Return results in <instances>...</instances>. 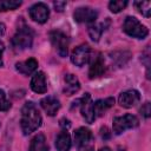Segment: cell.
<instances>
[{
    "mask_svg": "<svg viewBox=\"0 0 151 151\" xmlns=\"http://www.w3.org/2000/svg\"><path fill=\"white\" fill-rule=\"evenodd\" d=\"M33 31L32 28L25 24L24 20H20V24L17 28L15 34L12 38V46L15 51H22L29 48L33 42Z\"/></svg>",
    "mask_w": 151,
    "mask_h": 151,
    "instance_id": "7a4b0ae2",
    "label": "cell"
},
{
    "mask_svg": "<svg viewBox=\"0 0 151 151\" xmlns=\"http://www.w3.org/2000/svg\"><path fill=\"white\" fill-rule=\"evenodd\" d=\"M53 6H54L55 11L61 12V11H64V7L66 6V2L65 1H55V2H53Z\"/></svg>",
    "mask_w": 151,
    "mask_h": 151,
    "instance_id": "484cf974",
    "label": "cell"
},
{
    "mask_svg": "<svg viewBox=\"0 0 151 151\" xmlns=\"http://www.w3.org/2000/svg\"><path fill=\"white\" fill-rule=\"evenodd\" d=\"M99 151H111V149H110V147H107V146H105V147H101Z\"/></svg>",
    "mask_w": 151,
    "mask_h": 151,
    "instance_id": "4dcf8cb0",
    "label": "cell"
},
{
    "mask_svg": "<svg viewBox=\"0 0 151 151\" xmlns=\"http://www.w3.org/2000/svg\"><path fill=\"white\" fill-rule=\"evenodd\" d=\"M109 24H110V21L107 20L106 24L101 22V24H93V25H91L88 27V35H90V38L93 41H98L99 38H100V35H101V33L104 32V29L106 28V26Z\"/></svg>",
    "mask_w": 151,
    "mask_h": 151,
    "instance_id": "ffe728a7",
    "label": "cell"
},
{
    "mask_svg": "<svg viewBox=\"0 0 151 151\" xmlns=\"http://www.w3.org/2000/svg\"><path fill=\"white\" fill-rule=\"evenodd\" d=\"M60 126L68 129V127L71 126V123H70V120H68V119H65V118H63V119H60Z\"/></svg>",
    "mask_w": 151,
    "mask_h": 151,
    "instance_id": "83f0119b",
    "label": "cell"
},
{
    "mask_svg": "<svg viewBox=\"0 0 151 151\" xmlns=\"http://www.w3.org/2000/svg\"><path fill=\"white\" fill-rule=\"evenodd\" d=\"M140 112H142V114H143L145 118H149V117L151 116V105H150L149 101H146V103L142 106Z\"/></svg>",
    "mask_w": 151,
    "mask_h": 151,
    "instance_id": "d4e9b609",
    "label": "cell"
},
{
    "mask_svg": "<svg viewBox=\"0 0 151 151\" xmlns=\"http://www.w3.org/2000/svg\"><path fill=\"white\" fill-rule=\"evenodd\" d=\"M41 114L35 106L34 103L27 101L24 104L21 109V118H20V125L24 134H29L38 130L41 125Z\"/></svg>",
    "mask_w": 151,
    "mask_h": 151,
    "instance_id": "6da1fadb",
    "label": "cell"
},
{
    "mask_svg": "<svg viewBox=\"0 0 151 151\" xmlns=\"http://www.w3.org/2000/svg\"><path fill=\"white\" fill-rule=\"evenodd\" d=\"M100 134H101V138H104V139H109L110 138V136H111V133L109 132V129L107 127H101V130H100Z\"/></svg>",
    "mask_w": 151,
    "mask_h": 151,
    "instance_id": "4316f807",
    "label": "cell"
},
{
    "mask_svg": "<svg viewBox=\"0 0 151 151\" xmlns=\"http://www.w3.org/2000/svg\"><path fill=\"white\" fill-rule=\"evenodd\" d=\"M90 58H91V48L87 44L79 45L72 51V54H71V61L79 67L87 64Z\"/></svg>",
    "mask_w": 151,
    "mask_h": 151,
    "instance_id": "ba28073f",
    "label": "cell"
},
{
    "mask_svg": "<svg viewBox=\"0 0 151 151\" xmlns=\"http://www.w3.org/2000/svg\"><path fill=\"white\" fill-rule=\"evenodd\" d=\"M40 105L48 116H54L60 109V101L53 96H47L42 98L40 100Z\"/></svg>",
    "mask_w": 151,
    "mask_h": 151,
    "instance_id": "4fadbf2b",
    "label": "cell"
},
{
    "mask_svg": "<svg viewBox=\"0 0 151 151\" xmlns=\"http://www.w3.org/2000/svg\"><path fill=\"white\" fill-rule=\"evenodd\" d=\"M80 88V83L78 80V78L72 74L68 73L65 76V87H64V93L66 96H72L76 92H78Z\"/></svg>",
    "mask_w": 151,
    "mask_h": 151,
    "instance_id": "9a60e30c",
    "label": "cell"
},
{
    "mask_svg": "<svg viewBox=\"0 0 151 151\" xmlns=\"http://www.w3.org/2000/svg\"><path fill=\"white\" fill-rule=\"evenodd\" d=\"M28 151H48V145L46 143V138L42 133H38L32 140Z\"/></svg>",
    "mask_w": 151,
    "mask_h": 151,
    "instance_id": "d6986e66",
    "label": "cell"
},
{
    "mask_svg": "<svg viewBox=\"0 0 151 151\" xmlns=\"http://www.w3.org/2000/svg\"><path fill=\"white\" fill-rule=\"evenodd\" d=\"M5 34V25L2 22H0V35Z\"/></svg>",
    "mask_w": 151,
    "mask_h": 151,
    "instance_id": "f546056e",
    "label": "cell"
},
{
    "mask_svg": "<svg viewBox=\"0 0 151 151\" xmlns=\"http://www.w3.org/2000/svg\"><path fill=\"white\" fill-rule=\"evenodd\" d=\"M134 6L137 7V9L145 18H149L150 17V13H151V4H150V1H136L134 2Z\"/></svg>",
    "mask_w": 151,
    "mask_h": 151,
    "instance_id": "7402d4cb",
    "label": "cell"
},
{
    "mask_svg": "<svg viewBox=\"0 0 151 151\" xmlns=\"http://www.w3.org/2000/svg\"><path fill=\"white\" fill-rule=\"evenodd\" d=\"M127 5L126 0H113L109 2V8L112 13H119L122 9H124Z\"/></svg>",
    "mask_w": 151,
    "mask_h": 151,
    "instance_id": "603a6c76",
    "label": "cell"
},
{
    "mask_svg": "<svg viewBox=\"0 0 151 151\" xmlns=\"http://www.w3.org/2000/svg\"><path fill=\"white\" fill-rule=\"evenodd\" d=\"M105 61H104V58L101 54H98L96 57V59L92 61L91 66H90V71H88V77L91 79H94V78H98L100 76H103L105 73Z\"/></svg>",
    "mask_w": 151,
    "mask_h": 151,
    "instance_id": "7c38bea8",
    "label": "cell"
},
{
    "mask_svg": "<svg viewBox=\"0 0 151 151\" xmlns=\"http://www.w3.org/2000/svg\"><path fill=\"white\" fill-rule=\"evenodd\" d=\"M71 144V137L66 130H63L55 138V147L58 151H68Z\"/></svg>",
    "mask_w": 151,
    "mask_h": 151,
    "instance_id": "2e32d148",
    "label": "cell"
},
{
    "mask_svg": "<svg viewBox=\"0 0 151 151\" xmlns=\"http://www.w3.org/2000/svg\"><path fill=\"white\" fill-rule=\"evenodd\" d=\"M114 104V99L112 97H109L106 99H99L97 101L93 103V107H94V113H96V117L98 116H103L104 112L106 110H109L110 107H112Z\"/></svg>",
    "mask_w": 151,
    "mask_h": 151,
    "instance_id": "ac0fdd59",
    "label": "cell"
},
{
    "mask_svg": "<svg viewBox=\"0 0 151 151\" xmlns=\"http://www.w3.org/2000/svg\"><path fill=\"white\" fill-rule=\"evenodd\" d=\"M74 142L78 151H94L93 134L86 127H79L74 131Z\"/></svg>",
    "mask_w": 151,
    "mask_h": 151,
    "instance_id": "277c9868",
    "label": "cell"
},
{
    "mask_svg": "<svg viewBox=\"0 0 151 151\" xmlns=\"http://www.w3.org/2000/svg\"><path fill=\"white\" fill-rule=\"evenodd\" d=\"M31 88L37 93H45L47 91L46 77L44 72H37L31 79Z\"/></svg>",
    "mask_w": 151,
    "mask_h": 151,
    "instance_id": "5bb4252c",
    "label": "cell"
},
{
    "mask_svg": "<svg viewBox=\"0 0 151 151\" xmlns=\"http://www.w3.org/2000/svg\"><path fill=\"white\" fill-rule=\"evenodd\" d=\"M138 124H139L138 118L133 114H130V113H126V114L120 116V117H114L113 122H112L113 132L116 134H120L127 129L137 127Z\"/></svg>",
    "mask_w": 151,
    "mask_h": 151,
    "instance_id": "5b68a950",
    "label": "cell"
},
{
    "mask_svg": "<svg viewBox=\"0 0 151 151\" xmlns=\"http://www.w3.org/2000/svg\"><path fill=\"white\" fill-rule=\"evenodd\" d=\"M5 51V45L2 41H0V66H2V53Z\"/></svg>",
    "mask_w": 151,
    "mask_h": 151,
    "instance_id": "f1b7e54d",
    "label": "cell"
},
{
    "mask_svg": "<svg viewBox=\"0 0 151 151\" xmlns=\"http://www.w3.org/2000/svg\"><path fill=\"white\" fill-rule=\"evenodd\" d=\"M123 31L132 37V38H137V39H144L147 34H149V29L142 25L139 22V20L134 17H126L123 24Z\"/></svg>",
    "mask_w": 151,
    "mask_h": 151,
    "instance_id": "3957f363",
    "label": "cell"
},
{
    "mask_svg": "<svg viewBox=\"0 0 151 151\" xmlns=\"http://www.w3.org/2000/svg\"><path fill=\"white\" fill-rule=\"evenodd\" d=\"M28 13H29V17L32 20H34L39 24H44L48 19L50 9H48L47 5H45L44 2H38V4H34L33 6H31V8L28 9Z\"/></svg>",
    "mask_w": 151,
    "mask_h": 151,
    "instance_id": "9c48e42d",
    "label": "cell"
},
{
    "mask_svg": "<svg viewBox=\"0 0 151 151\" xmlns=\"http://www.w3.org/2000/svg\"><path fill=\"white\" fill-rule=\"evenodd\" d=\"M139 100H140V94L136 90H127V91L120 93L119 98H118L119 105L123 107H126V109L134 106L136 104L139 103Z\"/></svg>",
    "mask_w": 151,
    "mask_h": 151,
    "instance_id": "8fae6325",
    "label": "cell"
},
{
    "mask_svg": "<svg viewBox=\"0 0 151 151\" xmlns=\"http://www.w3.org/2000/svg\"><path fill=\"white\" fill-rule=\"evenodd\" d=\"M74 20L78 22H94L98 12L91 7H78L73 13Z\"/></svg>",
    "mask_w": 151,
    "mask_h": 151,
    "instance_id": "30bf717a",
    "label": "cell"
},
{
    "mask_svg": "<svg viewBox=\"0 0 151 151\" xmlns=\"http://www.w3.org/2000/svg\"><path fill=\"white\" fill-rule=\"evenodd\" d=\"M50 39L52 45L55 47L57 52L59 53V55L66 57L68 52V37L64 32L59 29H54L50 32Z\"/></svg>",
    "mask_w": 151,
    "mask_h": 151,
    "instance_id": "52a82bcc",
    "label": "cell"
},
{
    "mask_svg": "<svg viewBox=\"0 0 151 151\" xmlns=\"http://www.w3.org/2000/svg\"><path fill=\"white\" fill-rule=\"evenodd\" d=\"M11 107V103L7 100V97L2 90H0V111H7Z\"/></svg>",
    "mask_w": 151,
    "mask_h": 151,
    "instance_id": "cb8c5ba5",
    "label": "cell"
},
{
    "mask_svg": "<svg viewBox=\"0 0 151 151\" xmlns=\"http://www.w3.org/2000/svg\"><path fill=\"white\" fill-rule=\"evenodd\" d=\"M74 105H80V112L81 116L84 117V119L86 120V123L92 124L96 120V113H94V107H93V101L91 99L90 93H85V96L78 100H76L73 103Z\"/></svg>",
    "mask_w": 151,
    "mask_h": 151,
    "instance_id": "8992f818",
    "label": "cell"
},
{
    "mask_svg": "<svg viewBox=\"0 0 151 151\" xmlns=\"http://www.w3.org/2000/svg\"><path fill=\"white\" fill-rule=\"evenodd\" d=\"M21 5V1L17 0H0V12L17 9Z\"/></svg>",
    "mask_w": 151,
    "mask_h": 151,
    "instance_id": "44dd1931",
    "label": "cell"
},
{
    "mask_svg": "<svg viewBox=\"0 0 151 151\" xmlns=\"http://www.w3.org/2000/svg\"><path fill=\"white\" fill-rule=\"evenodd\" d=\"M15 67L20 73H22L25 76H28L38 68V61L34 58H29V59H27L22 63H17Z\"/></svg>",
    "mask_w": 151,
    "mask_h": 151,
    "instance_id": "e0dca14e",
    "label": "cell"
}]
</instances>
